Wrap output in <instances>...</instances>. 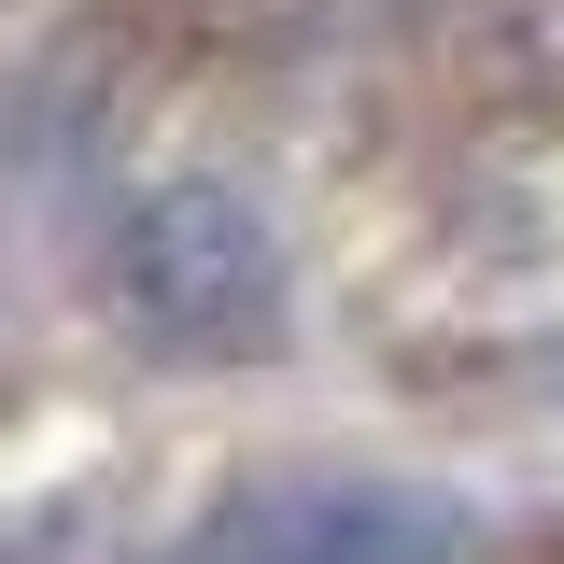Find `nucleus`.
Masks as SVG:
<instances>
[{"mask_svg": "<svg viewBox=\"0 0 564 564\" xmlns=\"http://www.w3.org/2000/svg\"><path fill=\"white\" fill-rule=\"evenodd\" d=\"M296 269H282V226L254 184L226 170H155L99 212V325L155 367H240L282 352Z\"/></svg>", "mask_w": 564, "mask_h": 564, "instance_id": "f257e3e1", "label": "nucleus"}, {"mask_svg": "<svg viewBox=\"0 0 564 564\" xmlns=\"http://www.w3.org/2000/svg\"><path fill=\"white\" fill-rule=\"evenodd\" d=\"M155 564H480V522L437 480L381 466H282V480L212 494Z\"/></svg>", "mask_w": 564, "mask_h": 564, "instance_id": "f03ea898", "label": "nucleus"}, {"mask_svg": "<svg viewBox=\"0 0 564 564\" xmlns=\"http://www.w3.org/2000/svg\"><path fill=\"white\" fill-rule=\"evenodd\" d=\"M113 155V85H99V43H57L0 85V226L57 212L85 170Z\"/></svg>", "mask_w": 564, "mask_h": 564, "instance_id": "7ed1b4c3", "label": "nucleus"}, {"mask_svg": "<svg viewBox=\"0 0 564 564\" xmlns=\"http://www.w3.org/2000/svg\"><path fill=\"white\" fill-rule=\"evenodd\" d=\"M452 70L494 128H564V0H466Z\"/></svg>", "mask_w": 564, "mask_h": 564, "instance_id": "20e7f679", "label": "nucleus"}]
</instances>
